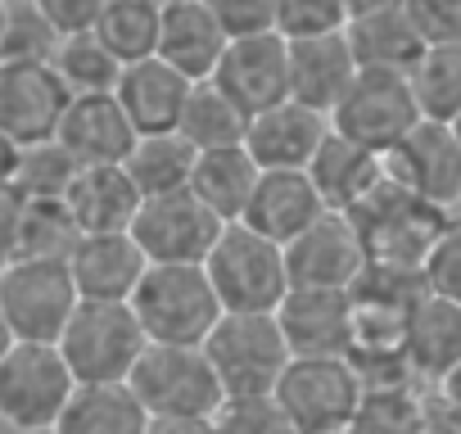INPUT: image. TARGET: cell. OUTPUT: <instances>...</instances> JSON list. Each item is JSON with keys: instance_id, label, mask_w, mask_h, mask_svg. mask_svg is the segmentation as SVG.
<instances>
[{"instance_id": "cell-47", "label": "cell", "mask_w": 461, "mask_h": 434, "mask_svg": "<svg viewBox=\"0 0 461 434\" xmlns=\"http://www.w3.org/2000/svg\"><path fill=\"white\" fill-rule=\"evenodd\" d=\"M5 23H10V0H0V37H5Z\"/></svg>"}, {"instance_id": "cell-16", "label": "cell", "mask_w": 461, "mask_h": 434, "mask_svg": "<svg viewBox=\"0 0 461 434\" xmlns=\"http://www.w3.org/2000/svg\"><path fill=\"white\" fill-rule=\"evenodd\" d=\"M326 212H330V203L317 190L308 167H263V176L254 185V199H249L240 222L254 227L258 236L276 240V245H290Z\"/></svg>"}, {"instance_id": "cell-30", "label": "cell", "mask_w": 461, "mask_h": 434, "mask_svg": "<svg viewBox=\"0 0 461 434\" xmlns=\"http://www.w3.org/2000/svg\"><path fill=\"white\" fill-rule=\"evenodd\" d=\"M176 131H181L194 149L245 145V136H249V113L208 77V82H194V86H190V100H185V113H181V127H176Z\"/></svg>"}, {"instance_id": "cell-17", "label": "cell", "mask_w": 461, "mask_h": 434, "mask_svg": "<svg viewBox=\"0 0 461 434\" xmlns=\"http://www.w3.org/2000/svg\"><path fill=\"white\" fill-rule=\"evenodd\" d=\"M357 73H362V64L353 55L348 28L344 32H326V37H299V41H290V100H299L308 109H321L326 118L348 95V86L357 82Z\"/></svg>"}, {"instance_id": "cell-8", "label": "cell", "mask_w": 461, "mask_h": 434, "mask_svg": "<svg viewBox=\"0 0 461 434\" xmlns=\"http://www.w3.org/2000/svg\"><path fill=\"white\" fill-rule=\"evenodd\" d=\"M366 398V380L353 357H290L276 402L299 434L348 429Z\"/></svg>"}, {"instance_id": "cell-10", "label": "cell", "mask_w": 461, "mask_h": 434, "mask_svg": "<svg viewBox=\"0 0 461 434\" xmlns=\"http://www.w3.org/2000/svg\"><path fill=\"white\" fill-rule=\"evenodd\" d=\"M226 227L230 222H221L194 190H172L140 199L131 236L149 263H203Z\"/></svg>"}, {"instance_id": "cell-23", "label": "cell", "mask_w": 461, "mask_h": 434, "mask_svg": "<svg viewBox=\"0 0 461 434\" xmlns=\"http://www.w3.org/2000/svg\"><path fill=\"white\" fill-rule=\"evenodd\" d=\"M308 172H312V181H317V190L326 194L330 208L357 212L380 190V181L389 176V158L375 154V149H362L357 140H348V136H339L330 127V136L317 149V158H312Z\"/></svg>"}, {"instance_id": "cell-35", "label": "cell", "mask_w": 461, "mask_h": 434, "mask_svg": "<svg viewBox=\"0 0 461 434\" xmlns=\"http://www.w3.org/2000/svg\"><path fill=\"white\" fill-rule=\"evenodd\" d=\"M77 158L59 145V140H41V145H19V163H14V185L28 199H64L73 176H77Z\"/></svg>"}, {"instance_id": "cell-21", "label": "cell", "mask_w": 461, "mask_h": 434, "mask_svg": "<svg viewBox=\"0 0 461 434\" xmlns=\"http://www.w3.org/2000/svg\"><path fill=\"white\" fill-rule=\"evenodd\" d=\"M190 77L176 73L167 59L149 55V59H136L122 68L113 95L118 104L127 109L131 127L140 136H158V131H176L181 127V113H185V100H190Z\"/></svg>"}, {"instance_id": "cell-22", "label": "cell", "mask_w": 461, "mask_h": 434, "mask_svg": "<svg viewBox=\"0 0 461 434\" xmlns=\"http://www.w3.org/2000/svg\"><path fill=\"white\" fill-rule=\"evenodd\" d=\"M230 37L217 23V14L203 0H181V5L163 10V28H158V59H167L176 73H185L190 82H208L226 55Z\"/></svg>"}, {"instance_id": "cell-24", "label": "cell", "mask_w": 461, "mask_h": 434, "mask_svg": "<svg viewBox=\"0 0 461 434\" xmlns=\"http://www.w3.org/2000/svg\"><path fill=\"white\" fill-rule=\"evenodd\" d=\"M407 366L420 380L443 384L461 366V303L425 290L407 317Z\"/></svg>"}, {"instance_id": "cell-28", "label": "cell", "mask_w": 461, "mask_h": 434, "mask_svg": "<svg viewBox=\"0 0 461 434\" xmlns=\"http://www.w3.org/2000/svg\"><path fill=\"white\" fill-rule=\"evenodd\" d=\"M154 416L131 384H77L50 434H149Z\"/></svg>"}, {"instance_id": "cell-29", "label": "cell", "mask_w": 461, "mask_h": 434, "mask_svg": "<svg viewBox=\"0 0 461 434\" xmlns=\"http://www.w3.org/2000/svg\"><path fill=\"white\" fill-rule=\"evenodd\" d=\"M194 158L199 149L181 136V131H158V136H140L127 154V176L136 181V190L149 194H172V190H190L194 176Z\"/></svg>"}, {"instance_id": "cell-27", "label": "cell", "mask_w": 461, "mask_h": 434, "mask_svg": "<svg viewBox=\"0 0 461 434\" xmlns=\"http://www.w3.org/2000/svg\"><path fill=\"white\" fill-rule=\"evenodd\" d=\"M258 176H263V167H258V158L249 154V145L199 149L190 190L221 217V222H240L245 208H249V199H254Z\"/></svg>"}, {"instance_id": "cell-25", "label": "cell", "mask_w": 461, "mask_h": 434, "mask_svg": "<svg viewBox=\"0 0 461 434\" xmlns=\"http://www.w3.org/2000/svg\"><path fill=\"white\" fill-rule=\"evenodd\" d=\"M64 199L77 217L82 236H91V231H131L145 194L136 190L122 163H95V167H77Z\"/></svg>"}, {"instance_id": "cell-49", "label": "cell", "mask_w": 461, "mask_h": 434, "mask_svg": "<svg viewBox=\"0 0 461 434\" xmlns=\"http://www.w3.org/2000/svg\"><path fill=\"white\" fill-rule=\"evenodd\" d=\"M452 131H456V140H461V113H456V118H452Z\"/></svg>"}, {"instance_id": "cell-11", "label": "cell", "mask_w": 461, "mask_h": 434, "mask_svg": "<svg viewBox=\"0 0 461 434\" xmlns=\"http://www.w3.org/2000/svg\"><path fill=\"white\" fill-rule=\"evenodd\" d=\"M285 263H290V281L294 285H312V290H353L371 263L366 254V236L357 227L353 212L330 208L326 217L285 245Z\"/></svg>"}, {"instance_id": "cell-31", "label": "cell", "mask_w": 461, "mask_h": 434, "mask_svg": "<svg viewBox=\"0 0 461 434\" xmlns=\"http://www.w3.org/2000/svg\"><path fill=\"white\" fill-rule=\"evenodd\" d=\"M407 82H411V95L425 122H452L461 113V37L429 41L425 55L411 64Z\"/></svg>"}, {"instance_id": "cell-6", "label": "cell", "mask_w": 461, "mask_h": 434, "mask_svg": "<svg viewBox=\"0 0 461 434\" xmlns=\"http://www.w3.org/2000/svg\"><path fill=\"white\" fill-rule=\"evenodd\" d=\"M127 384L149 416L212 420L226 402V389L203 344H149Z\"/></svg>"}, {"instance_id": "cell-44", "label": "cell", "mask_w": 461, "mask_h": 434, "mask_svg": "<svg viewBox=\"0 0 461 434\" xmlns=\"http://www.w3.org/2000/svg\"><path fill=\"white\" fill-rule=\"evenodd\" d=\"M14 163H19V145L0 131V181H14Z\"/></svg>"}, {"instance_id": "cell-7", "label": "cell", "mask_w": 461, "mask_h": 434, "mask_svg": "<svg viewBox=\"0 0 461 434\" xmlns=\"http://www.w3.org/2000/svg\"><path fill=\"white\" fill-rule=\"evenodd\" d=\"M77 303L82 290L68 258H10L0 267V308L14 326V339L59 344Z\"/></svg>"}, {"instance_id": "cell-33", "label": "cell", "mask_w": 461, "mask_h": 434, "mask_svg": "<svg viewBox=\"0 0 461 434\" xmlns=\"http://www.w3.org/2000/svg\"><path fill=\"white\" fill-rule=\"evenodd\" d=\"M50 64L59 68V77L68 82L73 95H100V91H113L118 77H122V68H127V64H122V59L95 37V32H73V37H64Z\"/></svg>"}, {"instance_id": "cell-38", "label": "cell", "mask_w": 461, "mask_h": 434, "mask_svg": "<svg viewBox=\"0 0 461 434\" xmlns=\"http://www.w3.org/2000/svg\"><path fill=\"white\" fill-rule=\"evenodd\" d=\"M217 434H299L290 416L281 411L276 393L267 398H226L221 411L212 416Z\"/></svg>"}, {"instance_id": "cell-14", "label": "cell", "mask_w": 461, "mask_h": 434, "mask_svg": "<svg viewBox=\"0 0 461 434\" xmlns=\"http://www.w3.org/2000/svg\"><path fill=\"white\" fill-rule=\"evenodd\" d=\"M276 321L294 357H348L353 353V290L290 285Z\"/></svg>"}, {"instance_id": "cell-50", "label": "cell", "mask_w": 461, "mask_h": 434, "mask_svg": "<svg viewBox=\"0 0 461 434\" xmlns=\"http://www.w3.org/2000/svg\"><path fill=\"white\" fill-rule=\"evenodd\" d=\"M330 434H353V429H330Z\"/></svg>"}, {"instance_id": "cell-4", "label": "cell", "mask_w": 461, "mask_h": 434, "mask_svg": "<svg viewBox=\"0 0 461 434\" xmlns=\"http://www.w3.org/2000/svg\"><path fill=\"white\" fill-rule=\"evenodd\" d=\"M208 281L226 312H276L290 294V263L285 245L258 236L245 222H230L212 254L203 258Z\"/></svg>"}, {"instance_id": "cell-51", "label": "cell", "mask_w": 461, "mask_h": 434, "mask_svg": "<svg viewBox=\"0 0 461 434\" xmlns=\"http://www.w3.org/2000/svg\"><path fill=\"white\" fill-rule=\"evenodd\" d=\"M10 5H14V0H10Z\"/></svg>"}, {"instance_id": "cell-5", "label": "cell", "mask_w": 461, "mask_h": 434, "mask_svg": "<svg viewBox=\"0 0 461 434\" xmlns=\"http://www.w3.org/2000/svg\"><path fill=\"white\" fill-rule=\"evenodd\" d=\"M73 393L77 375L59 344L19 339L0 357V425H10L14 434H50Z\"/></svg>"}, {"instance_id": "cell-15", "label": "cell", "mask_w": 461, "mask_h": 434, "mask_svg": "<svg viewBox=\"0 0 461 434\" xmlns=\"http://www.w3.org/2000/svg\"><path fill=\"white\" fill-rule=\"evenodd\" d=\"M384 158L407 194H416L434 208H452L461 199V140H456L452 122H420Z\"/></svg>"}, {"instance_id": "cell-18", "label": "cell", "mask_w": 461, "mask_h": 434, "mask_svg": "<svg viewBox=\"0 0 461 434\" xmlns=\"http://www.w3.org/2000/svg\"><path fill=\"white\" fill-rule=\"evenodd\" d=\"M68 267H73L82 299L131 303L140 276L149 272V258H145V249L136 245L131 231H91L68 254Z\"/></svg>"}, {"instance_id": "cell-39", "label": "cell", "mask_w": 461, "mask_h": 434, "mask_svg": "<svg viewBox=\"0 0 461 434\" xmlns=\"http://www.w3.org/2000/svg\"><path fill=\"white\" fill-rule=\"evenodd\" d=\"M420 276H425V290L461 303V217H447L443 222L438 240L429 245V258H425Z\"/></svg>"}, {"instance_id": "cell-26", "label": "cell", "mask_w": 461, "mask_h": 434, "mask_svg": "<svg viewBox=\"0 0 461 434\" xmlns=\"http://www.w3.org/2000/svg\"><path fill=\"white\" fill-rule=\"evenodd\" d=\"M348 41L362 68H389V73H411V64L425 55L429 37L416 23L411 5H389V10H366L353 14Z\"/></svg>"}, {"instance_id": "cell-12", "label": "cell", "mask_w": 461, "mask_h": 434, "mask_svg": "<svg viewBox=\"0 0 461 434\" xmlns=\"http://www.w3.org/2000/svg\"><path fill=\"white\" fill-rule=\"evenodd\" d=\"M68 104H73V91L55 64L0 59V131L14 145L55 140Z\"/></svg>"}, {"instance_id": "cell-45", "label": "cell", "mask_w": 461, "mask_h": 434, "mask_svg": "<svg viewBox=\"0 0 461 434\" xmlns=\"http://www.w3.org/2000/svg\"><path fill=\"white\" fill-rule=\"evenodd\" d=\"M19 339H14V326H10V317H5V308H0V357H5L10 348H14Z\"/></svg>"}, {"instance_id": "cell-20", "label": "cell", "mask_w": 461, "mask_h": 434, "mask_svg": "<svg viewBox=\"0 0 461 434\" xmlns=\"http://www.w3.org/2000/svg\"><path fill=\"white\" fill-rule=\"evenodd\" d=\"M330 136V118L321 109H308L299 100H281L249 118V154L258 167H312L317 149Z\"/></svg>"}, {"instance_id": "cell-13", "label": "cell", "mask_w": 461, "mask_h": 434, "mask_svg": "<svg viewBox=\"0 0 461 434\" xmlns=\"http://www.w3.org/2000/svg\"><path fill=\"white\" fill-rule=\"evenodd\" d=\"M212 82L236 100L249 118L290 100V41L281 32L230 37Z\"/></svg>"}, {"instance_id": "cell-46", "label": "cell", "mask_w": 461, "mask_h": 434, "mask_svg": "<svg viewBox=\"0 0 461 434\" xmlns=\"http://www.w3.org/2000/svg\"><path fill=\"white\" fill-rule=\"evenodd\" d=\"M389 5H407V0H353V14H366V10H389Z\"/></svg>"}, {"instance_id": "cell-1", "label": "cell", "mask_w": 461, "mask_h": 434, "mask_svg": "<svg viewBox=\"0 0 461 434\" xmlns=\"http://www.w3.org/2000/svg\"><path fill=\"white\" fill-rule=\"evenodd\" d=\"M131 308L149 344H203L226 312L203 263H149Z\"/></svg>"}, {"instance_id": "cell-48", "label": "cell", "mask_w": 461, "mask_h": 434, "mask_svg": "<svg viewBox=\"0 0 461 434\" xmlns=\"http://www.w3.org/2000/svg\"><path fill=\"white\" fill-rule=\"evenodd\" d=\"M149 5H158V10H172V5H181V0H149Z\"/></svg>"}, {"instance_id": "cell-42", "label": "cell", "mask_w": 461, "mask_h": 434, "mask_svg": "<svg viewBox=\"0 0 461 434\" xmlns=\"http://www.w3.org/2000/svg\"><path fill=\"white\" fill-rule=\"evenodd\" d=\"M28 194L14 181H0V267L19 254V227H23Z\"/></svg>"}, {"instance_id": "cell-43", "label": "cell", "mask_w": 461, "mask_h": 434, "mask_svg": "<svg viewBox=\"0 0 461 434\" xmlns=\"http://www.w3.org/2000/svg\"><path fill=\"white\" fill-rule=\"evenodd\" d=\"M149 434H217L212 420H181V416H154Z\"/></svg>"}, {"instance_id": "cell-36", "label": "cell", "mask_w": 461, "mask_h": 434, "mask_svg": "<svg viewBox=\"0 0 461 434\" xmlns=\"http://www.w3.org/2000/svg\"><path fill=\"white\" fill-rule=\"evenodd\" d=\"M59 28L37 10V0H14L10 5V23L5 37H0V59L14 64H50L59 50Z\"/></svg>"}, {"instance_id": "cell-2", "label": "cell", "mask_w": 461, "mask_h": 434, "mask_svg": "<svg viewBox=\"0 0 461 434\" xmlns=\"http://www.w3.org/2000/svg\"><path fill=\"white\" fill-rule=\"evenodd\" d=\"M145 348L149 335L136 308L109 299H82L59 335V353L73 366L77 384H127Z\"/></svg>"}, {"instance_id": "cell-19", "label": "cell", "mask_w": 461, "mask_h": 434, "mask_svg": "<svg viewBox=\"0 0 461 434\" xmlns=\"http://www.w3.org/2000/svg\"><path fill=\"white\" fill-rule=\"evenodd\" d=\"M55 140L82 167H95V163H127V154L140 140V131L131 127V118L118 104V95L100 91V95H73Z\"/></svg>"}, {"instance_id": "cell-3", "label": "cell", "mask_w": 461, "mask_h": 434, "mask_svg": "<svg viewBox=\"0 0 461 434\" xmlns=\"http://www.w3.org/2000/svg\"><path fill=\"white\" fill-rule=\"evenodd\" d=\"M203 353L212 357V371H217L226 398L276 393V384L294 357L276 312H221V321L203 339Z\"/></svg>"}, {"instance_id": "cell-41", "label": "cell", "mask_w": 461, "mask_h": 434, "mask_svg": "<svg viewBox=\"0 0 461 434\" xmlns=\"http://www.w3.org/2000/svg\"><path fill=\"white\" fill-rule=\"evenodd\" d=\"M104 5H109V0H37V10L59 28V37L95 32V23H100Z\"/></svg>"}, {"instance_id": "cell-40", "label": "cell", "mask_w": 461, "mask_h": 434, "mask_svg": "<svg viewBox=\"0 0 461 434\" xmlns=\"http://www.w3.org/2000/svg\"><path fill=\"white\" fill-rule=\"evenodd\" d=\"M226 28V37H258L276 32V5L281 0H203Z\"/></svg>"}, {"instance_id": "cell-9", "label": "cell", "mask_w": 461, "mask_h": 434, "mask_svg": "<svg viewBox=\"0 0 461 434\" xmlns=\"http://www.w3.org/2000/svg\"><path fill=\"white\" fill-rule=\"evenodd\" d=\"M420 122L425 118H420L407 73H389V68H362L357 82L348 86V95L330 113V127L339 136H348L375 154L398 149Z\"/></svg>"}, {"instance_id": "cell-37", "label": "cell", "mask_w": 461, "mask_h": 434, "mask_svg": "<svg viewBox=\"0 0 461 434\" xmlns=\"http://www.w3.org/2000/svg\"><path fill=\"white\" fill-rule=\"evenodd\" d=\"M348 23H353V0H281L276 5V32L290 41L344 32Z\"/></svg>"}, {"instance_id": "cell-32", "label": "cell", "mask_w": 461, "mask_h": 434, "mask_svg": "<svg viewBox=\"0 0 461 434\" xmlns=\"http://www.w3.org/2000/svg\"><path fill=\"white\" fill-rule=\"evenodd\" d=\"M158 28H163V10L149 5V0H109L95 23V37L122 64H136L158 55Z\"/></svg>"}, {"instance_id": "cell-34", "label": "cell", "mask_w": 461, "mask_h": 434, "mask_svg": "<svg viewBox=\"0 0 461 434\" xmlns=\"http://www.w3.org/2000/svg\"><path fill=\"white\" fill-rule=\"evenodd\" d=\"M77 240H82V227L68 199H28L14 258H68Z\"/></svg>"}]
</instances>
